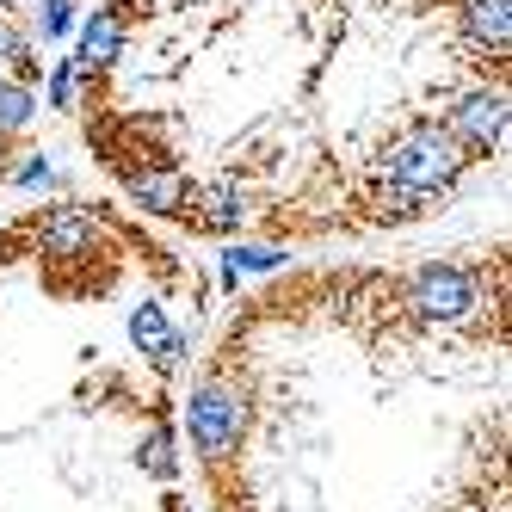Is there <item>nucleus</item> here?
I'll use <instances>...</instances> for the list:
<instances>
[{"label": "nucleus", "mask_w": 512, "mask_h": 512, "mask_svg": "<svg viewBox=\"0 0 512 512\" xmlns=\"http://www.w3.org/2000/svg\"><path fill=\"white\" fill-rule=\"evenodd\" d=\"M75 19H81L75 0H38V38L44 44H62L68 31H75Z\"/></svg>", "instance_id": "obj_16"}, {"label": "nucleus", "mask_w": 512, "mask_h": 512, "mask_svg": "<svg viewBox=\"0 0 512 512\" xmlns=\"http://www.w3.org/2000/svg\"><path fill=\"white\" fill-rule=\"evenodd\" d=\"M290 253L284 247H229L223 253V290H241L247 272H284Z\"/></svg>", "instance_id": "obj_13"}, {"label": "nucleus", "mask_w": 512, "mask_h": 512, "mask_svg": "<svg viewBox=\"0 0 512 512\" xmlns=\"http://www.w3.org/2000/svg\"><path fill=\"white\" fill-rule=\"evenodd\" d=\"M186 358H192V334H167V346H161V352H155L149 364H155L161 377H173V371H179V364H186Z\"/></svg>", "instance_id": "obj_17"}, {"label": "nucleus", "mask_w": 512, "mask_h": 512, "mask_svg": "<svg viewBox=\"0 0 512 512\" xmlns=\"http://www.w3.org/2000/svg\"><path fill=\"white\" fill-rule=\"evenodd\" d=\"M7 167H13V136L0 130V186H7Z\"/></svg>", "instance_id": "obj_18"}, {"label": "nucleus", "mask_w": 512, "mask_h": 512, "mask_svg": "<svg viewBox=\"0 0 512 512\" xmlns=\"http://www.w3.org/2000/svg\"><path fill=\"white\" fill-rule=\"evenodd\" d=\"M451 130V142L469 155V161H488V155H500L506 149V130H512V99H506V87L494 81V87H469V93H457L451 105H445V118H438Z\"/></svg>", "instance_id": "obj_4"}, {"label": "nucleus", "mask_w": 512, "mask_h": 512, "mask_svg": "<svg viewBox=\"0 0 512 512\" xmlns=\"http://www.w3.org/2000/svg\"><path fill=\"white\" fill-rule=\"evenodd\" d=\"M186 223H192V229H204V235H235V229L247 223V186H241V179H216V186H192Z\"/></svg>", "instance_id": "obj_9"}, {"label": "nucleus", "mask_w": 512, "mask_h": 512, "mask_svg": "<svg viewBox=\"0 0 512 512\" xmlns=\"http://www.w3.org/2000/svg\"><path fill=\"white\" fill-rule=\"evenodd\" d=\"M457 38L469 56L506 62L512 50V0H457Z\"/></svg>", "instance_id": "obj_8"}, {"label": "nucleus", "mask_w": 512, "mask_h": 512, "mask_svg": "<svg viewBox=\"0 0 512 512\" xmlns=\"http://www.w3.org/2000/svg\"><path fill=\"white\" fill-rule=\"evenodd\" d=\"M179 432L204 469H229L253 432V401L247 389H235L229 377H198L192 395L179 401Z\"/></svg>", "instance_id": "obj_2"}, {"label": "nucleus", "mask_w": 512, "mask_h": 512, "mask_svg": "<svg viewBox=\"0 0 512 512\" xmlns=\"http://www.w3.org/2000/svg\"><path fill=\"white\" fill-rule=\"evenodd\" d=\"M87 87H93L87 68H81L75 56H56L50 75H44V99H38V105H44V112H75V105H87V99H81Z\"/></svg>", "instance_id": "obj_10"}, {"label": "nucleus", "mask_w": 512, "mask_h": 512, "mask_svg": "<svg viewBox=\"0 0 512 512\" xmlns=\"http://www.w3.org/2000/svg\"><path fill=\"white\" fill-rule=\"evenodd\" d=\"M167 334H173V327H167V309H161V303H136V309H130V346H136L142 358H155V352L167 346Z\"/></svg>", "instance_id": "obj_14"}, {"label": "nucleus", "mask_w": 512, "mask_h": 512, "mask_svg": "<svg viewBox=\"0 0 512 512\" xmlns=\"http://www.w3.org/2000/svg\"><path fill=\"white\" fill-rule=\"evenodd\" d=\"M0 31H7V7H0Z\"/></svg>", "instance_id": "obj_19"}, {"label": "nucleus", "mask_w": 512, "mask_h": 512, "mask_svg": "<svg viewBox=\"0 0 512 512\" xmlns=\"http://www.w3.org/2000/svg\"><path fill=\"white\" fill-rule=\"evenodd\" d=\"M401 309L426 327H469L475 315L488 309V284L475 266H457V260H426L408 272L401 284Z\"/></svg>", "instance_id": "obj_3"}, {"label": "nucleus", "mask_w": 512, "mask_h": 512, "mask_svg": "<svg viewBox=\"0 0 512 512\" xmlns=\"http://www.w3.org/2000/svg\"><path fill=\"white\" fill-rule=\"evenodd\" d=\"M68 38H75V62H81L87 75L99 81L105 68H112V62L124 56V38H130V13L118 7V0H105V7H93L87 19H75V31H68Z\"/></svg>", "instance_id": "obj_7"}, {"label": "nucleus", "mask_w": 512, "mask_h": 512, "mask_svg": "<svg viewBox=\"0 0 512 512\" xmlns=\"http://www.w3.org/2000/svg\"><path fill=\"white\" fill-rule=\"evenodd\" d=\"M118 173H124L130 204H142L149 216H186V204H192V179H186V167H179V161L149 155V161L118 167Z\"/></svg>", "instance_id": "obj_5"}, {"label": "nucleus", "mask_w": 512, "mask_h": 512, "mask_svg": "<svg viewBox=\"0 0 512 512\" xmlns=\"http://www.w3.org/2000/svg\"><path fill=\"white\" fill-rule=\"evenodd\" d=\"M7 186L13 192H50V186H62V173H56L50 155H25V161L7 167Z\"/></svg>", "instance_id": "obj_15"}, {"label": "nucleus", "mask_w": 512, "mask_h": 512, "mask_svg": "<svg viewBox=\"0 0 512 512\" xmlns=\"http://www.w3.org/2000/svg\"><path fill=\"white\" fill-rule=\"evenodd\" d=\"M136 463L149 469L155 482H173V475H179V432H173V420H155V426H149V438H142Z\"/></svg>", "instance_id": "obj_12"}, {"label": "nucleus", "mask_w": 512, "mask_h": 512, "mask_svg": "<svg viewBox=\"0 0 512 512\" xmlns=\"http://www.w3.org/2000/svg\"><path fill=\"white\" fill-rule=\"evenodd\" d=\"M469 167H475V161L457 149L451 130L438 124V118L401 124V130L383 142V155H377V179H383V186L420 192V198H451V192H457V179H463Z\"/></svg>", "instance_id": "obj_1"}, {"label": "nucleus", "mask_w": 512, "mask_h": 512, "mask_svg": "<svg viewBox=\"0 0 512 512\" xmlns=\"http://www.w3.org/2000/svg\"><path fill=\"white\" fill-rule=\"evenodd\" d=\"M38 87H25V81H13V75H0V130L7 136H25L31 124H38Z\"/></svg>", "instance_id": "obj_11"}, {"label": "nucleus", "mask_w": 512, "mask_h": 512, "mask_svg": "<svg viewBox=\"0 0 512 512\" xmlns=\"http://www.w3.org/2000/svg\"><path fill=\"white\" fill-rule=\"evenodd\" d=\"M38 253L50 266H81L99 253V216L81 204H56L38 216Z\"/></svg>", "instance_id": "obj_6"}]
</instances>
